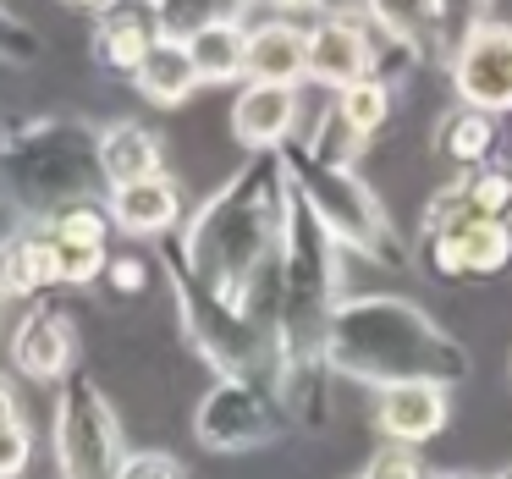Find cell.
Segmentation results:
<instances>
[{
    "label": "cell",
    "mask_w": 512,
    "mask_h": 479,
    "mask_svg": "<svg viewBox=\"0 0 512 479\" xmlns=\"http://www.w3.org/2000/svg\"><path fill=\"white\" fill-rule=\"evenodd\" d=\"M61 6H72V12H105V6H111V0H61Z\"/></svg>",
    "instance_id": "29"
},
{
    "label": "cell",
    "mask_w": 512,
    "mask_h": 479,
    "mask_svg": "<svg viewBox=\"0 0 512 479\" xmlns=\"http://www.w3.org/2000/svg\"><path fill=\"white\" fill-rule=\"evenodd\" d=\"M276 6H309V0H276Z\"/></svg>",
    "instance_id": "31"
},
{
    "label": "cell",
    "mask_w": 512,
    "mask_h": 479,
    "mask_svg": "<svg viewBox=\"0 0 512 479\" xmlns=\"http://www.w3.org/2000/svg\"><path fill=\"white\" fill-rule=\"evenodd\" d=\"M50 248H56V281L61 287H94V281H105L111 243H78V237L50 232Z\"/></svg>",
    "instance_id": "18"
},
{
    "label": "cell",
    "mask_w": 512,
    "mask_h": 479,
    "mask_svg": "<svg viewBox=\"0 0 512 479\" xmlns=\"http://www.w3.org/2000/svg\"><path fill=\"white\" fill-rule=\"evenodd\" d=\"M155 45H160V28H155V6L149 0H111L105 12H94L89 56L105 72H116V78H133Z\"/></svg>",
    "instance_id": "6"
},
{
    "label": "cell",
    "mask_w": 512,
    "mask_h": 479,
    "mask_svg": "<svg viewBox=\"0 0 512 479\" xmlns=\"http://www.w3.org/2000/svg\"><path fill=\"white\" fill-rule=\"evenodd\" d=\"M248 83H298L309 78V34L292 28L287 17H265L248 28V61H243Z\"/></svg>",
    "instance_id": "11"
},
{
    "label": "cell",
    "mask_w": 512,
    "mask_h": 479,
    "mask_svg": "<svg viewBox=\"0 0 512 479\" xmlns=\"http://www.w3.org/2000/svg\"><path fill=\"white\" fill-rule=\"evenodd\" d=\"M364 479H369V474H364Z\"/></svg>",
    "instance_id": "33"
},
{
    "label": "cell",
    "mask_w": 512,
    "mask_h": 479,
    "mask_svg": "<svg viewBox=\"0 0 512 479\" xmlns=\"http://www.w3.org/2000/svg\"><path fill=\"white\" fill-rule=\"evenodd\" d=\"M78 353H83L78 325H72L56 303H34V309L12 325V336H6L12 369L23 380H34V386H61V380L78 369Z\"/></svg>",
    "instance_id": "4"
},
{
    "label": "cell",
    "mask_w": 512,
    "mask_h": 479,
    "mask_svg": "<svg viewBox=\"0 0 512 479\" xmlns=\"http://www.w3.org/2000/svg\"><path fill=\"white\" fill-rule=\"evenodd\" d=\"M386 89H380L375 78H364V83H353V89H342V105H336V116H342L347 127H353L358 138H369L380 122H386Z\"/></svg>",
    "instance_id": "22"
},
{
    "label": "cell",
    "mask_w": 512,
    "mask_h": 479,
    "mask_svg": "<svg viewBox=\"0 0 512 479\" xmlns=\"http://www.w3.org/2000/svg\"><path fill=\"white\" fill-rule=\"evenodd\" d=\"M105 281H111L122 298H138V292L149 287V265L133 254H111V265H105Z\"/></svg>",
    "instance_id": "25"
},
{
    "label": "cell",
    "mask_w": 512,
    "mask_h": 479,
    "mask_svg": "<svg viewBox=\"0 0 512 479\" xmlns=\"http://www.w3.org/2000/svg\"><path fill=\"white\" fill-rule=\"evenodd\" d=\"M193 430H199V441L215 446V452H248V446L276 435V413H270V402L259 386H248V380H221V386L199 402Z\"/></svg>",
    "instance_id": "5"
},
{
    "label": "cell",
    "mask_w": 512,
    "mask_h": 479,
    "mask_svg": "<svg viewBox=\"0 0 512 479\" xmlns=\"http://www.w3.org/2000/svg\"><path fill=\"white\" fill-rule=\"evenodd\" d=\"M105 210H111V226L127 237H166L182 221V188L160 171V177L111 188L105 193Z\"/></svg>",
    "instance_id": "9"
},
{
    "label": "cell",
    "mask_w": 512,
    "mask_h": 479,
    "mask_svg": "<svg viewBox=\"0 0 512 479\" xmlns=\"http://www.w3.org/2000/svg\"><path fill=\"white\" fill-rule=\"evenodd\" d=\"M188 56H193V72L199 83H232V78H248L243 61H248V28L232 23V17H215L210 28L188 39Z\"/></svg>",
    "instance_id": "16"
},
{
    "label": "cell",
    "mask_w": 512,
    "mask_h": 479,
    "mask_svg": "<svg viewBox=\"0 0 512 479\" xmlns=\"http://www.w3.org/2000/svg\"><path fill=\"white\" fill-rule=\"evenodd\" d=\"M292 122H298V89H287V83H248L232 105L237 144L259 149V155H270L292 133Z\"/></svg>",
    "instance_id": "10"
},
{
    "label": "cell",
    "mask_w": 512,
    "mask_h": 479,
    "mask_svg": "<svg viewBox=\"0 0 512 479\" xmlns=\"http://www.w3.org/2000/svg\"><path fill=\"white\" fill-rule=\"evenodd\" d=\"M0 320H6V287H0Z\"/></svg>",
    "instance_id": "30"
},
{
    "label": "cell",
    "mask_w": 512,
    "mask_h": 479,
    "mask_svg": "<svg viewBox=\"0 0 512 479\" xmlns=\"http://www.w3.org/2000/svg\"><path fill=\"white\" fill-rule=\"evenodd\" d=\"M281 166L270 155H259L254 166H243L171 243V254L188 265V276L204 292H215L221 303H232L243 314L248 287L259 281V270L276 259V237H281Z\"/></svg>",
    "instance_id": "1"
},
{
    "label": "cell",
    "mask_w": 512,
    "mask_h": 479,
    "mask_svg": "<svg viewBox=\"0 0 512 479\" xmlns=\"http://www.w3.org/2000/svg\"><path fill=\"white\" fill-rule=\"evenodd\" d=\"M457 89L485 111L512 105V34L507 28H479L457 56Z\"/></svg>",
    "instance_id": "8"
},
{
    "label": "cell",
    "mask_w": 512,
    "mask_h": 479,
    "mask_svg": "<svg viewBox=\"0 0 512 479\" xmlns=\"http://www.w3.org/2000/svg\"><path fill=\"white\" fill-rule=\"evenodd\" d=\"M133 89H138V100L160 105V111H177V105H188V94L199 89V72H193L188 45H171V39H160V45L144 56V67L133 72Z\"/></svg>",
    "instance_id": "15"
},
{
    "label": "cell",
    "mask_w": 512,
    "mask_h": 479,
    "mask_svg": "<svg viewBox=\"0 0 512 479\" xmlns=\"http://www.w3.org/2000/svg\"><path fill=\"white\" fill-rule=\"evenodd\" d=\"M34 452H39V435L34 424H6L0 430V479H23L28 468H34Z\"/></svg>",
    "instance_id": "23"
},
{
    "label": "cell",
    "mask_w": 512,
    "mask_h": 479,
    "mask_svg": "<svg viewBox=\"0 0 512 479\" xmlns=\"http://www.w3.org/2000/svg\"><path fill=\"white\" fill-rule=\"evenodd\" d=\"M94 133L100 127L78 116H34L12 127L0 144V210L17 215V226H45L67 204L105 199Z\"/></svg>",
    "instance_id": "2"
},
{
    "label": "cell",
    "mask_w": 512,
    "mask_h": 479,
    "mask_svg": "<svg viewBox=\"0 0 512 479\" xmlns=\"http://www.w3.org/2000/svg\"><path fill=\"white\" fill-rule=\"evenodd\" d=\"M45 61V39L39 28H28L23 17L0 0V67H39Z\"/></svg>",
    "instance_id": "20"
},
{
    "label": "cell",
    "mask_w": 512,
    "mask_h": 479,
    "mask_svg": "<svg viewBox=\"0 0 512 479\" xmlns=\"http://www.w3.org/2000/svg\"><path fill=\"white\" fill-rule=\"evenodd\" d=\"M6 424H23V397H17V386L6 375H0V430Z\"/></svg>",
    "instance_id": "28"
},
{
    "label": "cell",
    "mask_w": 512,
    "mask_h": 479,
    "mask_svg": "<svg viewBox=\"0 0 512 479\" xmlns=\"http://www.w3.org/2000/svg\"><path fill=\"white\" fill-rule=\"evenodd\" d=\"M369 479H419V463L391 446V452H380L375 463H369Z\"/></svg>",
    "instance_id": "27"
},
{
    "label": "cell",
    "mask_w": 512,
    "mask_h": 479,
    "mask_svg": "<svg viewBox=\"0 0 512 479\" xmlns=\"http://www.w3.org/2000/svg\"><path fill=\"white\" fill-rule=\"evenodd\" d=\"M369 72V39L353 17H325L309 28V78L331 83V89H353Z\"/></svg>",
    "instance_id": "12"
},
{
    "label": "cell",
    "mask_w": 512,
    "mask_h": 479,
    "mask_svg": "<svg viewBox=\"0 0 512 479\" xmlns=\"http://www.w3.org/2000/svg\"><path fill=\"white\" fill-rule=\"evenodd\" d=\"M6 133H12V127H6V122H0V144H6Z\"/></svg>",
    "instance_id": "32"
},
{
    "label": "cell",
    "mask_w": 512,
    "mask_h": 479,
    "mask_svg": "<svg viewBox=\"0 0 512 479\" xmlns=\"http://www.w3.org/2000/svg\"><path fill=\"white\" fill-rule=\"evenodd\" d=\"M116 479H182L177 457L166 452H127L122 468H116Z\"/></svg>",
    "instance_id": "24"
},
{
    "label": "cell",
    "mask_w": 512,
    "mask_h": 479,
    "mask_svg": "<svg viewBox=\"0 0 512 479\" xmlns=\"http://www.w3.org/2000/svg\"><path fill=\"white\" fill-rule=\"evenodd\" d=\"M45 232L78 237V243H111L116 226H111V210H105V199H89V204H67L56 221H45Z\"/></svg>",
    "instance_id": "21"
},
{
    "label": "cell",
    "mask_w": 512,
    "mask_h": 479,
    "mask_svg": "<svg viewBox=\"0 0 512 479\" xmlns=\"http://www.w3.org/2000/svg\"><path fill=\"white\" fill-rule=\"evenodd\" d=\"M441 419H446V397L435 380H397L380 397V424L397 441H424V435L441 430Z\"/></svg>",
    "instance_id": "14"
},
{
    "label": "cell",
    "mask_w": 512,
    "mask_h": 479,
    "mask_svg": "<svg viewBox=\"0 0 512 479\" xmlns=\"http://www.w3.org/2000/svg\"><path fill=\"white\" fill-rule=\"evenodd\" d=\"M446 248H452V265H468V270H496L507 265L512 254V237L496 226V215H463V221L446 232Z\"/></svg>",
    "instance_id": "17"
},
{
    "label": "cell",
    "mask_w": 512,
    "mask_h": 479,
    "mask_svg": "<svg viewBox=\"0 0 512 479\" xmlns=\"http://www.w3.org/2000/svg\"><path fill=\"white\" fill-rule=\"evenodd\" d=\"M0 287H6V298H39V292L61 287L45 226H17L12 237H0Z\"/></svg>",
    "instance_id": "13"
},
{
    "label": "cell",
    "mask_w": 512,
    "mask_h": 479,
    "mask_svg": "<svg viewBox=\"0 0 512 479\" xmlns=\"http://www.w3.org/2000/svg\"><path fill=\"white\" fill-rule=\"evenodd\" d=\"M155 6V28H160V39H171V45H188L199 28H210L215 17V6L210 0H149Z\"/></svg>",
    "instance_id": "19"
},
{
    "label": "cell",
    "mask_w": 512,
    "mask_h": 479,
    "mask_svg": "<svg viewBox=\"0 0 512 479\" xmlns=\"http://www.w3.org/2000/svg\"><path fill=\"white\" fill-rule=\"evenodd\" d=\"M50 452L61 479H116L127 457L122 419L83 369H72L50 397Z\"/></svg>",
    "instance_id": "3"
},
{
    "label": "cell",
    "mask_w": 512,
    "mask_h": 479,
    "mask_svg": "<svg viewBox=\"0 0 512 479\" xmlns=\"http://www.w3.org/2000/svg\"><path fill=\"white\" fill-rule=\"evenodd\" d=\"M94 160H100V177H105V193L111 188H127V182H144V177H160V160H166V149H160V133L144 122H133V116H122V122H105L100 133H94Z\"/></svg>",
    "instance_id": "7"
},
{
    "label": "cell",
    "mask_w": 512,
    "mask_h": 479,
    "mask_svg": "<svg viewBox=\"0 0 512 479\" xmlns=\"http://www.w3.org/2000/svg\"><path fill=\"white\" fill-rule=\"evenodd\" d=\"M485 144H490V127L479 122V116H463V122H452V133H446V149L463 155V160H474Z\"/></svg>",
    "instance_id": "26"
}]
</instances>
